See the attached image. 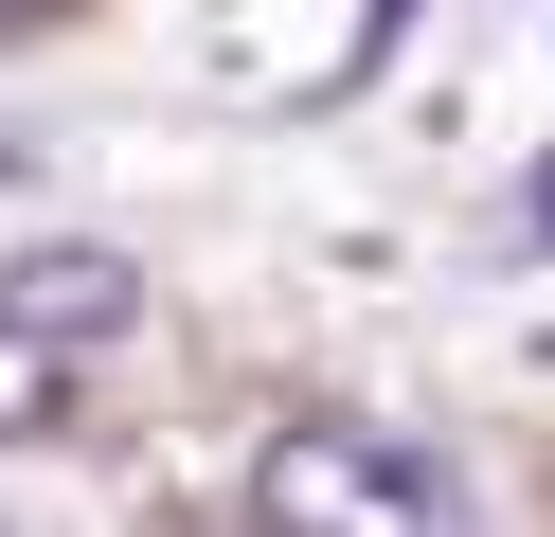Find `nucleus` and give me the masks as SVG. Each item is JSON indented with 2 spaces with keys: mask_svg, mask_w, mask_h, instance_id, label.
<instances>
[{
  "mask_svg": "<svg viewBox=\"0 0 555 537\" xmlns=\"http://www.w3.org/2000/svg\"><path fill=\"white\" fill-rule=\"evenodd\" d=\"M251 537H466V484L359 412H287L251 448Z\"/></svg>",
  "mask_w": 555,
  "mask_h": 537,
  "instance_id": "obj_1",
  "label": "nucleus"
},
{
  "mask_svg": "<svg viewBox=\"0 0 555 537\" xmlns=\"http://www.w3.org/2000/svg\"><path fill=\"white\" fill-rule=\"evenodd\" d=\"M395 18H412V0H269V18L216 36V90H251V107H323V90H359V72L395 54Z\"/></svg>",
  "mask_w": 555,
  "mask_h": 537,
  "instance_id": "obj_2",
  "label": "nucleus"
},
{
  "mask_svg": "<svg viewBox=\"0 0 555 537\" xmlns=\"http://www.w3.org/2000/svg\"><path fill=\"white\" fill-rule=\"evenodd\" d=\"M0 305H18V322H37V341H126V322H144V269H126V251L108 233H54V251H18V269H0Z\"/></svg>",
  "mask_w": 555,
  "mask_h": 537,
  "instance_id": "obj_3",
  "label": "nucleus"
},
{
  "mask_svg": "<svg viewBox=\"0 0 555 537\" xmlns=\"http://www.w3.org/2000/svg\"><path fill=\"white\" fill-rule=\"evenodd\" d=\"M54 412H73V341H37L0 305V430H54Z\"/></svg>",
  "mask_w": 555,
  "mask_h": 537,
  "instance_id": "obj_4",
  "label": "nucleus"
},
{
  "mask_svg": "<svg viewBox=\"0 0 555 537\" xmlns=\"http://www.w3.org/2000/svg\"><path fill=\"white\" fill-rule=\"evenodd\" d=\"M0 179H37V126H0Z\"/></svg>",
  "mask_w": 555,
  "mask_h": 537,
  "instance_id": "obj_5",
  "label": "nucleus"
},
{
  "mask_svg": "<svg viewBox=\"0 0 555 537\" xmlns=\"http://www.w3.org/2000/svg\"><path fill=\"white\" fill-rule=\"evenodd\" d=\"M0 18H18V0H0Z\"/></svg>",
  "mask_w": 555,
  "mask_h": 537,
  "instance_id": "obj_6",
  "label": "nucleus"
},
{
  "mask_svg": "<svg viewBox=\"0 0 555 537\" xmlns=\"http://www.w3.org/2000/svg\"><path fill=\"white\" fill-rule=\"evenodd\" d=\"M538 215H555V197H538Z\"/></svg>",
  "mask_w": 555,
  "mask_h": 537,
  "instance_id": "obj_7",
  "label": "nucleus"
}]
</instances>
